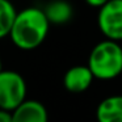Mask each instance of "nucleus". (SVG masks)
<instances>
[{"label": "nucleus", "instance_id": "nucleus-1", "mask_svg": "<svg viewBox=\"0 0 122 122\" xmlns=\"http://www.w3.org/2000/svg\"><path fill=\"white\" fill-rule=\"evenodd\" d=\"M49 28L50 21L45 11L30 7L17 12L9 37L16 47L21 50H34L45 41Z\"/></svg>", "mask_w": 122, "mask_h": 122}, {"label": "nucleus", "instance_id": "nucleus-2", "mask_svg": "<svg viewBox=\"0 0 122 122\" xmlns=\"http://www.w3.org/2000/svg\"><path fill=\"white\" fill-rule=\"evenodd\" d=\"M88 66L96 79L112 80L122 72V47L118 41L106 38L92 49Z\"/></svg>", "mask_w": 122, "mask_h": 122}, {"label": "nucleus", "instance_id": "nucleus-3", "mask_svg": "<svg viewBox=\"0 0 122 122\" xmlns=\"http://www.w3.org/2000/svg\"><path fill=\"white\" fill-rule=\"evenodd\" d=\"M26 83L16 71L0 72V108L13 112L26 100Z\"/></svg>", "mask_w": 122, "mask_h": 122}, {"label": "nucleus", "instance_id": "nucleus-4", "mask_svg": "<svg viewBox=\"0 0 122 122\" xmlns=\"http://www.w3.org/2000/svg\"><path fill=\"white\" fill-rule=\"evenodd\" d=\"M97 24L106 38L122 41V0H109L101 7Z\"/></svg>", "mask_w": 122, "mask_h": 122}, {"label": "nucleus", "instance_id": "nucleus-5", "mask_svg": "<svg viewBox=\"0 0 122 122\" xmlns=\"http://www.w3.org/2000/svg\"><path fill=\"white\" fill-rule=\"evenodd\" d=\"M95 75L89 66H74L64 74L63 85L67 91L72 93L84 92L92 84Z\"/></svg>", "mask_w": 122, "mask_h": 122}, {"label": "nucleus", "instance_id": "nucleus-6", "mask_svg": "<svg viewBox=\"0 0 122 122\" xmlns=\"http://www.w3.org/2000/svg\"><path fill=\"white\" fill-rule=\"evenodd\" d=\"M45 105L36 100H25L12 112V122H47Z\"/></svg>", "mask_w": 122, "mask_h": 122}, {"label": "nucleus", "instance_id": "nucleus-7", "mask_svg": "<svg viewBox=\"0 0 122 122\" xmlns=\"http://www.w3.org/2000/svg\"><path fill=\"white\" fill-rule=\"evenodd\" d=\"M96 117L98 122H122V95L110 96L101 101Z\"/></svg>", "mask_w": 122, "mask_h": 122}, {"label": "nucleus", "instance_id": "nucleus-8", "mask_svg": "<svg viewBox=\"0 0 122 122\" xmlns=\"http://www.w3.org/2000/svg\"><path fill=\"white\" fill-rule=\"evenodd\" d=\"M45 13L47 16L50 24L62 25L66 24L72 17V7L66 0H53L45 9Z\"/></svg>", "mask_w": 122, "mask_h": 122}, {"label": "nucleus", "instance_id": "nucleus-9", "mask_svg": "<svg viewBox=\"0 0 122 122\" xmlns=\"http://www.w3.org/2000/svg\"><path fill=\"white\" fill-rule=\"evenodd\" d=\"M17 12L9 0H0V40L9 36Z\"/></svg>", "mask_w": 122, "mask_h": 122}, {"label": "nucleus", "instance_id": "nucleus-10", "mask_svg": "<svg viewBox=\"0 0 122 122\" xmlns=\"http://www.w3.org/2000/svg\"><path fill=\"white\" fill-rule=\"evenodd\" d=\"M0 122H12V112L0 108Z\"/></svg>", "mask_w": 122, "mask_h": 122}, {"label": "nucleus", "instance_id": "nucleus-11", "mask_svg": "<svg viewBox=\"0 0 122 122\" xmlns=\"http://www.w3.org/2000/svg\"><path fill=\"white\" fill-rule=\"evenodd\" d=\"M109 0H85V3L89 4L91 7H95V8H101L102 5H105Z\"/></svg>", "mask_w": 122, "mask_h": 122}, {"label": "nucleus", "instance_id": "nucleus-12", "mask_svg": "<svg viewBox=\"0 0 122 122\" xmlns=\"http://www.w3.org/2000/svg\"><path fill=\"white\" fill-rule=\"evenodd\" d=\"M3 71V63H1V59H0V72Z\"/></svg>", "mask_w": 122, "mask_h": 122}]
</instances>
